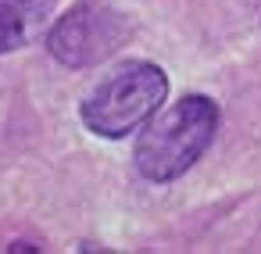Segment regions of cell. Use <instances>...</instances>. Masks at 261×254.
Returning a JSON list of instances; mask_svg holds the SVG:
<instances>
[{"label":"cell","instance_id":"277c9868","mask_svg":"<svg viewBox=\"0 0 261 254\" xmlns=\"http://www.w3.org/2000/svg\"><path fill=\"white\" fill-rule=\"evenodd\" d=\"M54 8L58 0H0V54L29 43L47 26Z\"/></svg>","mask_w":261,"mask_h":254},{"label":"cell","instance_id":"6da1fadb","mask_svg":"<svg viewBox=\"0 0 261 254\" xmlns=\"http://www.w3.org/2000/svg\"><path fill=\"white\" fill-rule=\"evenodd\" d=\"M215 133H218V104L204 93H190L143 125L133 150L136 172L150 183H172L200 161Z\"/></svg>","mask_w":261,"mask_h":254},{"label":"cell","instance_id":"3957f363","mask_svg":"<svg viewBox=\"0 0 261 254\" xmlns=\"http://www.w3.org/2000/svg\"><path fill=\"white\" fill-rule=\"evenodd\" d=\"M129 36H133L129 15H122L104 0H79L72 11H65L54 22L47 47L68 68H93L108 61L118 47H125Z\"/></svg>","mask_w":261,"mask_h":254},{"label":"cell","instance_id":"7a4b0ae2","mask_svg":"<svg viewBox=\"0 0 261 254\" xmlns=\"http://www.w3.org/2000/svg\"><path fill=\"white\" fill-rule=\"evenodd\" d=\"M168 97V75L154 61H122L83 97V125L104 140H122L158 115Z\"/></svg>","mask_w":261,"mask_h":254}]
</instances>
